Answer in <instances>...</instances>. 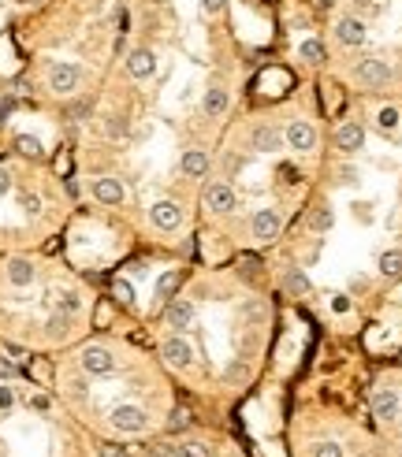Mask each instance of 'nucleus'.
I'll list each match as a JSON object with an SVG mask.
<instances>
[{
	"instance_id": "423d86ee",
	"label": "nucleus",
	"mask_w": 402,
	"mask_h": 457,
	"mask_svg": "<svg viewBox=\"0 0 402 457\" xmlns=\"http://www.w3.org/2000/svg\"><path fill=\"white\" fill-rule=\"evenodd\" d=\"M161 353H164V361H168L171 368H190V361H194L190 342H186V338H179V335H168L164 346H161Z\"/></svg>"
},
{
	"instance_id": "0eeeda50",
	"label": "nucleus",
	"mask_w": 402,
	"mask_h": 457,
	"mask_svg": "<svg viewBox=\"0 0 402 457\" xmlns=\"http://www.w3.org/2000/svg\"><path fill=\"white\" fill-rule=\"evenodd\" d=\"M149 219H153L156 231H176L183 224V209H179L176 201H156L153 209H149Z\"/></svg>"
},
{
	"instance_id": "f03ea898",
	"label": "nucleus",
	"mask_w": 402,
	"mask_h": 457,
	"mask_svg": "<svg viewBox=\"0 0 402 457\" xmlns=\"http://www.w3.org/2000/svg\"><path fill=\"white\" fill-rule=\"evenodd\" d=\"M357 82L369 86V90H384V86L391 82V67H387V60H380V56H369V60L357 64Z\"/></svg>"
},
{
	"instance_id": "aec40b11",
	"label": "nucleus",
	"mask_w": 402,
	"mask_h": 457,
	"mask_svg": "<svg viewBox=\"0 0 402 457\" xmlns=\"http://www.w3.org/2000/svg\"><path fill=\"white\" fill-rule=\"evenodd\" d=\"M56 308H60L64 316H75L79 308H82V298H79L75 290H60V294H56Z\"/></svg>"
},
{
	"instance_id": "f704fd0d",
	"label": "nucleus",
	"mask_w": 402,
	"mask_h": 457,
	"mask_svg": "<svg viewBox=\"0 0 402 457\" xmlns=\"http://www.w3.org/2000/svg\"><path fill=\"white\" fill-rule=\"evenodd\" d=\"M149 457H179V446H168V442H161V446H153Z\"/></svg>"
},
{
	"instance_id": "f3484780",
	"label": "nucleus",
	"mask_w": 402,
	"mask_h": 457,
	"mask_svg": "<svg viewBox=\"0 0 402 457\" xmlns=\"http://www.w3.org/2000/svg\"><path fill=\"white\" fill-rule=\"evenodd\" d=\"M8 283H11V287H30V283H34V264L23 260V257L8 260Z\"/></svg>"
},
{
	"instance_id": "f257e3e1",
	"label": "nucleus",
	"mask_w": 402,
	"mask_h": 457,
	"mask_svg": "<svg viewBox=\"0 0 402 457\" xmlns=\"http://www.w3.org/2000/svg\"><path fill=\"white\" fill-rule=\"evenodd\" d=\"M108 420H112V427H116V432H123V435H138V432H146V424H149L146 409H138V405H116Z\"/></svg>"
},
{
	"instance_id": "f8f14e48",
	"label": "nucleus",
	"mask_w": 402,
	"mask_h": 457,
	"mask_svg": "<svg viewBox=\"0 0 402 457\" xmlns=\"http://www.w3.org/2000/svg\"><path fill=\"white\" fill-rule=\"evenodd\" d=\"M335 145L343 153H357L365 145V130H362V123H343L339 130H335Z\"/></svg>"
},
{
	"instance_id": "473e14b6",
	"label": "nucleus",
	"mask_w": 402,
	"mask_h": 457,
	"mask_svg": "<svg viewBox=\"0 0 402 457\" xmlns=\"http://www.w3.org/2000/svg\"><path fill=\"white\" fill-rule=\"evenodd\" d=\"M11 405H16V391L8 383H0V409H11Z\"/></svg>"
},
{
	"instance_id": "79ce46f5",
	"label": "nucleus",
	"mask_w": 402,
	"mask_h": 457,
	"mask_svg": "<svg viewBox=\"0 0 402 457\" xmlns=\"http://www.w3.org/2000/svg\"><path fill=\"white\" fill-rule=\"evenodd\" d=\"M19 4H38V0H19Z\"/></svg>"
},
{
	"instance_id": "c756f323",
	"label": "nucleus",
	"mask_w": 402,
	"mask_h": 457,
	"mask_svg": "<svg viewBox=\"0 0 402 457\" xmlns=\"http://www.w3.org/2000/svg\"><path fill=\"white\" fill-rule=\"evenodd\" d=\"M313 457H343V446L339 442H317V446H313Z\"/></svg>"
},
{
	"instance_id": "9d476101",
	"label": "nucleus",
	"mask_w": 402,
	"mask_h": 457,
	"mask_svg": "<svg viewBox=\"0 0 402 457\" xmlns=\"http://www.w3.org/2000/svg\"><path fill=\"white\" fill-rule=\"evenodd\" d=\"M335 37H339V45H347V49L362 45V41H365V23L354 19V16L339 19V23H335Z\"/></svg>"
},
{
	"instance_id": "e433bc0d",
	"label": "nucleus",
	"mask_w": 402,
	"mask_h": 457,
	"mask_svg": "<svg viewBox=\"0 0 402 457\" xmlns=\"http://www.w3.org/2000/svg\"><path fill=\"white\" fill-rule=\"evenodd\" d=\"M49 328H52V335H64V331H67V316H64V313H60V316H52V320H49Z\"/></svg>"
},
{
	"instance_id": "9b49d317",
	"label": "nucleus",
	"mask_w": 402,
	"mask_h": 457,
	"mask_svg": "<svg viewBox=\"0 0 402 457\" xmlns=\"http://www.w3.org/2000/svg\"><path fill=\"white\" fill-rule=\"evenodd\" d=\"M164 323H168V328H176V331L190 328V323H194V305L186 301V298H176V301L164 308Z\"/></svg>"
},
{
	"instance_id": "dca6fc26",
	"label": "nucleus",
	"mask_w": 402,
	"mask_h": 457,
	"mask_svg": "<svg viewBox=\"0 0 402 457\" xmlns=\"http://www.w3.org/2000/svg\"><path fill=\"white\" fill-rule=\"evenodd\" d=\"M372 412L380 420H395L398 417V394L395 391H377L372 394Z\"/></svg>"
},
{
	"instance_id": "a878e982",
	"label": "nucleus",
	"mask_w": 402,
	"mask_h": 457,
	"mask_svg": "<svg viewBox=\"0 0 402 457\" xmlns=\"http://www.w3.org/2000/svg\"><path fill=\"white\" fill-rule=\"evenodd\" d=\"M179 287V272H164L161 279H156V298H171Z\"/></svg>"
},
{
	"instance_id": "4c0bfd02",
	"label": "nucleus",
	"mask_w": 402,
	"mask_h": 457,
	"mask_svg": "<svg viewBox=\"0 0 402 457\" xmlns=\"http://www.w3.org/2000/svg\"><path fill=\"white\" fill-rule=\"evenodd\" d=\"M201 8H205L209 16H220V11H224V0H201Z\"/></svg>"
},
{
	"instance_id": "20e7f679",
	"label": "nucleus",
	"mask_w": 402,
	"mask_h": 457,
	"mask_svg": "<svg viewBox=\"0 0 402 457\" xmlns=\"http://www.w3.org/2000/svg\"><path fill=\"white\" fill-rule=\"evenodd\" d=\"M82 368L90 376H112L116 372V357H112L105 346H86L82 349Z\"/></svg>"
},
{
	"instance_id": "4be33fe9",
	"label": "nucleus",
	"mask_w": 402,
	"mask_h": 457,
	"mask_svg": "<svg viewBox=\"0 0 402 457\" xmlns=\"http://www.w3.org/2000/svg\"><path fill=\"white\" fill-rule=\"evenodd\" d=\"M398 272H402V249L380 253V275H398Z\"/></svg>"
},
{
	"instance_id": "c85d7f7f",
	"label": "nucleus",
	"mask_w": 402,
	"mask_h": 457,
	"mask_svg": "<svg viewBox=\"0 0 402 457\" xmlns=\"http://www.w3.org/2000/svg\"><path fill=\"white\" fill-rule=\"evenodd\" d=\"M19 209H23L26 216H38V212H41V197H38V194H19Z\"/></svg>"
},
{
	"instance_id": "7c9ffc66",
	"label": "nucleus",
	"mask_w": 402,
	"mask_h": 457,
	"mask_svg": "<svg viewBox=\"0 0 402 457\" xmlns=\"http://www.w3.org/2000/svg\"><path fill=\"white\" fill-rule=\"evenodd\" d=\"M179 457H212V453H209V446H201V442H183Z\"/></svg>"
},
{
	"instance_id": "6ab92c4d",
	"label": "nucleus",
	"mask_w": 402,
	"mask_h": 457,
	"mask_svg": "<svg viewBox=\"0 0 402 457\" xmlns=\"http://www.w3.org/2000/svg\"><path fill=\"white\" fill-rule=\"evenodd\" d=\"M227 105H231V97H227V90H220V86H212V90L205 93V115H224L227 112Z\"/></svg>"
},
{
	"instance_id": "c9c22d12",
	"label": "nucleus",
	"mask_w": 402,
	"mask_h": 457,
	"mask_svg": "<svg viewBox=\"0 0 402 457\" xmlns=\"http://www.w3.org/2000/svg\"><path fill=\"white\" fill-rule=\"evenodd\" d=\"M332 308H335V313H350V298H347V294H335Z\"/></svg>"
},
{
	"instance_id": "6e6552de",
	"label": "nucleus",
	"mask_w": 402,
	"mask_h": 457,
	"mask_svg": "<svg viewBox=\"0 0 402 457\" xmlns=\"http://www.w3.org/2000/svg\"><path fill=\"white\" fill-rule=\"evenodd\" d=\"M235 190L227 186V183H212L209 190H205V209L209 212H235Z\"/></svg>"
},
{
	"instance_id": "72a5a7b5",
	"label": "nucleus",
	"mask_w": 402,
	"mask_h": 457,
	"mask_svg": "<svg viewBox=\"0 0 402 457\" xmlns=\"http://www.w3.org/2000/svg\"><path fill=\"white\" fill-rule=\"evenodd\" d=\"M100 457H127V446H120V442H105V446H100Z\"/></svg>"
},
{
	"instance_id": "5701e85b",
	"label": "nucleus",
	"mask_w": 402,
	"mask_h": 457,
	"mask_svg": "<svg viewBox=\"0 0 402 457\" xmlns=\"http://www.w3.org/2000/svg\"><path fill=\"white\" fill-rule=\"evenodd\" d=\"M16 149H19L23 156H30V160H41V153H45L34 134H19V138H16Z\"/></svg>"
},
{
	"instance_id": "bb28decb",
	"label": "nucleus",
	"mask_w": 402,
	"mask_h": 457,
	"mask_svg": "<svg viewBox=\"0 0 402 457\" xmlns=\"http://www.w3.org/2000/svg\"><path fill=\"white\" fill-rule=\"evenodd\" d=\"M377 127L391 134V130L398 127V108H391V105H387V108H380V112H377Z\"/></svg>"
},
{
	"instance_id": "ea45409f",
	"label": "nucleus",
	"mask_w": 402,
	"mask_h": 457,
	"mask_svg": "<svg viewBox=\"0 0 402 457\" xmlns=\"http://www.w3.org/2000/svg\"><path fill=\"white\" fill-rule=\"evenodd\" d=\"M343 183H357V171L354 168H343Z\"/></svg>"
},
{
	"instance_id": "4468645a",
	"label": "nucleus",
	"mask_w": 402,
	"mask_h": 457,
	"mask_svg": "<svg viewBox=\"0 0 402 457\" xmlns=\"http://www.w3.org/2000/svg\"><path fill=\"white\" fill-rule=\"evenodd\" d=\"M179 168H183L186 179H201V175L209 171V153L205 149H186L183 160H179Z\"/></svg>"
},
{
	"instance_id": "a211bd4d",
	"label": "nucleus",
	"mask_w": 402,
	"mask_h": 457,
	"mask_svg": "<svg viewBox=\"0 0 402 457\" xmlns=\"http://www.w3.org/2000/svg\"><path fill=\"white\" fill-rule=\"evenodd\" d=\"M253 145L261 153H280L283 149V134H280V130H272V127H257L253 130Z\"/></svg>"
},
{
	"instance_id": "393cba45",
	"label": "nucleus",
	"mask_w": 402,
	"mask_h": 457,
	"mask_svg": "<svg viewBox=\"0 0 402 457\" xmlns=\"http://www.w3.org/2000/svg\"><path fill=\"white\" fill-rule=\"evenodd\" d=\"M283 287L291 290V294H309V279L302 275L298 268H291V272H287V279H283Z\"/></svg>"
},
{
	"instance_id": "58836bf2",
	"label": "nucleus",
	"mask_w": 402,
	"mask_h": 457,
	"mask_svg": "<svg viewBox=\"0 0 402 457\" xmlns=\"http://www.w3.org/2000/svg\"><path fill=\"white\" fill-rule=\"evenodd\" d=\"M8 190H11V175H8L4 168H0V197H4V194H8Z\"/></svg>"
},
{
	"instance_id": "cd10ccee",
	"label": "nucleus",
	"mask_w": 402,
	"mask_h": 457,
	"mask_svg": "<svg viewBox=\"0 0 402 457\" xmlns=\"http://www.w3.org/2000/svg\"><path fill=\"white\" fill-rule=\"evenodd\" d=\"M112 294H116L120 305H134V287L127 283V279H116V283H112Z\"/></svg>"
},
{
	"instance_id": "2eb2a0df",
	"label": "nucleus",
	"mask_w": 402,
	"mask_h": 457,
	"mask_svg": "<svg viewBox=\"0 0 402 457\" xmlns=\"http://www.w3.org/2000/svg\"><path fill=\"white\" fill-rule=\"evenodd\" d=\"M93 197L100 201V204H120L123 201V183L120 179H93Z\"/></svg>"
},
{
	"instance_id": "a19ab883",
	"label": "nucleus",
	"mask_w": 402,
	"mask_h": 457,
	"mask_svg": "<svg viewBox=\"0 0 402 457\" xmlns=\"http://www.w3.org/2000/svg\"><path fill=\"white\" fill-rule=\"evenodd\" d=\"M11 372H16V368H11V364H8V361H0V379H8V376H11Z\"/></svg>"
},
{
	"instance_id": "412c9836",
	"label": "nucleus",
	"mask_w": 402,
	"mask_h": 457,
	"mask_svg": "<svg viewBox=\"0 0 402 457\" xmlns=\"http://www.w3.org/2000/svg\"><path fill=\"white\" fill-rule=\"evenodd\" d=\"M302 60H309V64H324L328 60V52H324V45H321V41L317 37H309V41H302Z\"/></svg>"
},
{
	"instance_id": "2f4dec72",
	"label": "nucleus",
	"mask_w": 402,
	"mask_h": 457,
	"mask_svg": "<svg viewBox=\"0 0 402 457\" xmlns=\"http://www.w3.org/2000/svg\"><path fill=\"white\" fill-rule=\"evenodd\" d=\"M186 424H190V412H186V409L179 405L176 412H171V420H168V427H171V432H183Z\"/></svg>"
},
{
	"instance_id": "1a4fd4ad",
	"label": "nucleus",
	"mask_w": 402,
	"mask_h": 457,
	"mask_svg": "<svg viewBox=\"0 0 402 457\" xmlns=\"http://www.w3.org/2000/svg\"><path fill=\"white\" fill-rule=\"evenodd\" d=\"M253 238L257 242H276L280 238V216L272 209H261L253 216Z\"/></svg>"
},
{
	"instance_id": "7ed1b4c3",
	"label": "nucleus",
	"mask_w": 402,
	"mask_h": 457,
	"mask_svg": "<svg viewBox=\"0 0 402 457\" xmlns=\"http://www.w3.org/2000/svg\"><path fill=\"white\" fill-rule=\"evenodd\" d=\"M79 79H82V71L75 67V64H52L49 67V90L52 93H60V97H67V93H75L79 90Z\"/></svg>"
},
{
	"instance_id": "b1692460",
	"label": "nucleus",
	"mask_w": 402,
	"mask_h": 457,
	"mask_svg": "<svg viewBox=\"0 0 402 457\" xmlns=\"http://www.w3.org/2000/svg\"><path fill=\"white\" fill-rule=\"evenodd\" d=\"M332 224H335L332 209H313V212H309V227H313V231L324 234V231H332Z\"/></svg>"
},
{
	"instance_id": "39448f33",
	"label": "nucleus",
	"mask_w": 402,
	"mask_h": 457,
	"mask_svg": "<svg viewBox=\"0 0 402 457\" xmlns=\"http://www.w3.org/2000/svg\"><path fill=\"white\" fill-rule=\"evenodd\" d=\"M283 141L291 145L294 153H313V149H317V130H313L306 120H298V123H291V127H287Z\"/></svg>"
},
{
	"instance_id": "ddd939ff",
	"label": "nucleus",
	"mask_w": 402,
	"mask_h": 457,
	"mask_svg": "<svg viewBox=\"0 0 402 457\" xmlns=\"http://www.w3.org/2000/svg\"><path fill=\"white\" fill-rule=\"evenodd\" d=\"M127 71H131V79H149L156 71V56L149 49H134L127 56Z\"/></svg>"
}]
</instances>
